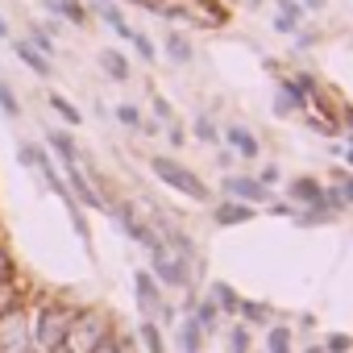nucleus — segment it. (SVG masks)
I'll return each mask as SVG.
<instances>
[{
  "label": "nucleus",
  "mask_w": 353,
  "mask_h": 353,
  "mask_svg": "<svg viewBox=\"0 0 353 353\" xmlns=\"http://www.w3.org/2000/svg\"><path fill=\"white\" fill-rule=\"evenodd\" d=\"M324 349H328V353H345V349H349V336H341V332H336V336H328V341H324Z\"/></svg>",
  "instance_id": "f704fd0d"
},
{
  "label": "nucleus",
  "mask_w": 353,
  "mask_h": 353,
  "mask_svg": "<svg viewBox=\"0 0 353 353\" xmlns=\"http://www.w3.org/2000/svg\"><path fill=\"white\" fill-rule=\"evenodd\" d=\"M112 332V320L100 312V307H79L75 312V324H71V332H67V345L75 349V353H88L100 336H108Z\"/></svg>",
  "instance_id": "39448f33"
},
{
  "label": "nucleus",
  "mask_w": 353,
  "mask_h": 353,
  "mask_svg": "<svg viewBox=\"0 0 353 353\" xmlns=\"http://www.w3.org/2000/svg\"><path fill=\"white\" fill-rule=\"evenodd\" d=\"M349 158H353V154H349Z\"/></svg>",
  "instance_id": "79ce46f5"
},
{
  "label": "nucleus",
  "mask_w": 353,
  "mask_h": 353,
  "mask_svg": "<svg viewBox=\"0 0 353 353\" xmlns=\"http://www.w3.org/2000/svg\"><path fill=\"white\" fill-rule=\"evenodd\" d=\"M46 353H75L71 345H59V349H46Z\"/></svg>",
  "instance_id": "4c0bfd02"
},
{
  "label": "nucleus",
  "mask_w": 353,
  "mask_h": 353,
  "mask_svg": "<svg viewBox=\"0 0 353 353\" xmlns=\"http://www.w3.org/2000/svg\"><path fill=\"white\" fill-rule=\"evenodd\" d=\"M166 50H170V59H174V63H188V59H192L188 38H179V34H170V38H166Z\"/></svg>",
  "instance_id": "cd10ccee"
},
{
  "label": "nucleus",
  "mask_w": 353,
  "mask_h": 353,
  "mask_svg": "<svg viewBox=\"0 0 353 353\" xmlns=\"http://www.w3.org/2000/svg\"><path fill=\"white\" fill-rule=\"evenodd\" d=\"M96 9H100V17H104V21H108V26H112L121 38H133V30H129V21L121 17V9H112L108 0H96Z\"/></svg>",
  "instance_id": "6ab92c4d"
},
{
  "label": "nucleus",
  "mask_w": 353,
  "mask_h": 353,
  "mask_svg": "<svg viewBox=\"0 0 353 353\" xmlns=\"http://www.w3.org/2000/svg\"><path fill=\"white\" fill-rule=\"evenodd\" d=\"M133 5H141V9H154V13H158V0H133Z\"/></svg>",
  "instance_id": "e433bc0d"
},
{
  "label": "nucleus",
  "mask_w": 353,
  "mask_h": 353,
  "mask_svg": "<svg viewBox=\"0 0 353 353\" xmlns=\"http://www.w3.org/2000/svg\"><path fill=\"white\" fill-rule=\"evenodd\" d=\"M46 150H54L63 166H75V162H79V145H75V137H71L67 129H50V133H46Z\"/></svg>",
  "instance_id": "1a4fd4ad"
},
{
  "label": "nucleus",
  "mask_w": 353,
  "mask_h": 353,
  "mask_svg": "<svg viewBox=\"0 0 353 353\" xmlns=\"http://www.w3.org/2000/svg\"><path fill=\"white\" fill-rule=\"evenodd\" d=\"M200 336H204V328L196 324V316H188V320L179 324V349H183V353H200Z\"/></svg>",
  "instance_id": "2eb2a0df"
},
{
  "label": "nucleus",
  "mask_w": 353,
  "mask_h": 353,
  "mask_svg": "<svg viewBox=\"0 0 353 353\" xmlns=\"http://www.w3.org/2000/svg\"><path fill=\"white\" fill-rule=\"evenodd\" d=\"M13 279H17V262H13V254L5 250V241H0V287L13 283Z\"/></svg>",
  "instance_id": "c85d7f7f"
},
{
  "label": "nucleus",
  "mask_w": 353,
  "mask_h": 353,
  "mask_svg": "<svg viewBox=\"0 0 353 353\" xmlns=\"http://www.w3.org/2000/svg\"><path fill=\"white\" fill-rule=\"evenodd\" d=\"M117 121L129 125V129H137V125H141V112H137L133 104H117Z\"/></svg>",
  "instance_id": "7c9ffc66"
},
{
  "label": "nucleus",
  "mask_w": 353,
  "mask_h": 353,
  "mask_svg": "<svg viewBox=\"0 0 353 353\" xmlns=\"http://www.w3.org/2000/svg\"><path fill=\"white\" fill-rule=\"evenodd\" d=\"M13 299H17V287H13V283H5V287H0V307L13 303Z\"/></svg>",
  "instance_id": "c9c22d12"
},
{
  "label": "nucleus",
  "mask_w": 353,
  "mask_h": 353,
  "mask_svg": "<svg viewBox=\"0 0 353 353\" xmlns=\"http://www.w3.org/2000/svg\"><path fill=\"white\" fill-rule=\"evenodd\" d=\"M303 5H307V9H320V5H324V0H303Z\"/></svg>",
  "instance_id": "ea45409f"
},
{
  "label": "nucleus",
  "mask_w": 353,
  "mask_h": 353,
  "mask_svg": "<svg viewBox=\"0 0 353 353\" xmlns=\"http://www.w3.org/2000/svg\"><path fill=\"white\" fill-rule=\"evenodd\" d=\"M196 133H200L204 141H216V129H212V121H208V117H200V121H196Z\"/></svg>",
  "instance_id": "72a5a7b5"
},
{
  "label": "nucleus",
  "mask_w": 353,
  "mask_h": 353,
  "mask_svg": "<svg viewBox=\"0 0 353 353\" xmlns=\"http://www.w3.org/2000/svg\"><path fill=\"white\" fill-rule=\"evenodd\" d=\"M0 38H9V21L5 17H0Z\"/></svg>",
  "instance_id": "58836bf2"
},
{
  "label": "nucleus",
  "mask_w": 353,
  "mask_h": 353,
  "mask_svg": "<svg viewBox=\"0 0 353 353\" xmlns=\"http://www.w3.org/2000/svg\"><path fill=\"white\" fill-rule=\"evenodd\" d=\"M150 170L158 174V179H162L166 188H174V192H179V196H188V200H200V204L208 200V188L196 179V174H192L183 162H174V158H162V154H158V158H150Z\"/></svg>",
  "instance_id": "20e7f679"
},
{
  "label": "nucleus",
  "mask_w": 353,
  "mask_h": 353,
  "mask_svg": "<svg viewBox=\"0 0 353 353\" xmlns=\"http://www.w3.org/2000/svg\"><path fill=\"white\" fill-rule=\"evenodd\" d=\"M50 158V150L46 145H38V141H21L17 145V162L21 166H30V170H42V162Z\"/></svg>",
  "instance_id": "ddd939ff"
},
{
  "label": "nucleus",
  "mask_w": 353,
  "mask_h": 353,
  "mask_svg": "<svg viewBox=\"0 0 353 353\" xmlns=\"http://www.w3.org/2000/svg\"><path fill=\"white\" fill-rule=\"evenodd\" d=\"M100 67H104L112 79H129V63H125V54H117V50H100Z\"/></svg>",
  "instance_id": "aec40b11"
},
{
  "label": "nucleus",
  "mask_w": 353,
  "mask_h": 353,
  "mask_svg": "<svg viewBox=\"0 0 353 353\" xmlns=\"http://www.w3.org/2000/svg\"><path fill=\"white\" fill-rule=\"evenodd\" d=\"M295 196L307 200V204H316V208H324V192H320L312 179H299V183H295Z\"/></svg>",
  "instance_id": "a878e982"
},
{
  "label": "nucleus",
  "mask_w": 353,
  "mask_h": 353,
  "mask_svg": "<svg viewBox=\"0 0 353 353\" xmlns=\"http://www.w3.org/2000/svg\"><path fill=\"white\" fill-rule=\"evenodd\" d=\"M0 112H5V117H21V100H17V92L5 79H0Z\"/></svg>",
  "instance_id": "5701e85b"
},
{
  "label": "nucleus",
  "mask_w": 353,
  "mask_h": 353,
  "mask_svg": "<svg viewBox=\"0 0 353 353\" xmlns=\"http://www.w3.org/2000/svg\"><path fill=\"white\" fill-rule=\"evenodd\" d=\"M254 216V208H245V204H225L221 212H216V225H241V221H250Z\"/></svg>",
  "instance_id": "4be33fe9"
},
{
  "label": "nucleus",
  "mask_w": 353,
  "mask_h": 353,
  "mask_svg": "<svg viewBox=\"0 0 353 353\" xmlns=\"http://www.w3.org/2000/svg\"><path fill=\"white\" fill-rule=\"evenodd\" d=\"M129 42H133V46H137V54H141V59H145V63H150V59H154V42H150V38H145V34H137V30H133V38H129Z\"/></svg>",
  "instance_id": "2f4dec72"
},
{
  "label": "nucleus",
  "mask_w": 353,
  "mask_h": 353,
  "mask_svg": "<svg viewBox=\"0 0 353 353\" xmlns=\"http://www.w3.org/2000/svg\"><path fill=\"white\" fill-rule=\"evenodd\" d=\"M229 145H233L241 158H254V154H258V141H254V133H250V129H241V125H233V129H229Z\"/></svg>",
  "instance_id": "dca6fc26"
},
{
  "label": "nucleus",
  "mask_w": 353,
  "mask_h": 353,
  "mask_svg": "<svg viewBox=\"0 0 353 353\" xmlns=\"http://www.w3.org/2000/svg\"><path fill=\"white\" fill-rule=\"evenodd\" d=\"M30 307L21 303V295L13 303L0 307V353H21L30 349Z\"/></svg>",
  "instance_id": "f03ea898"
},
{
  "label": "nucleus",
  "mask_w": 353,
  "mask_h": 353,
  "mask_svg": "<svg viewBox=\"0 0 353 353\" xmlns=\"http://www.w3.org/2000/svg\"><path fill=\"white\" fill-rule=\"evenodd\" d=\"M13 50H17V59H21V63H26V67H30L34 75H42V79L50 75V59H46L42 50H34V46L26 42V38H21V42H13Z\"/></svg>",
  "instance_id": "9d476101"
},
{
  "label": "nucleus",
  "mask_w": 353,
  "mask_h": 353,
  "mask_svg": "<svg viewBox=\"0 0 353 353\" xmlns=\"http://www.w3.org/2000/svg\"><path fill=\"white\" fill-rule=\"evenodd\" d=\"M212 303H216L221 312H237V307H241V295H237L229 283H212Z\"/></svg>",
  "instance_id": "a211bd4d"
},
{
  "label": "nucleus",
  "mask_w": 353,
  "mask_h": 353,
  "mask_svg": "<svg viewBox=\"0 0 353 353\" xmlns=\"http://www.w3.org/2000/svg\"><path fill=\"white\" fill-rule=\"evenodd\" d=\"M345 196H349V200H353V183H349V188H345Z\"/></svg>",
  "instance_id": "a19ab883"
},
{
  "label": "nucleus",
  "mask_w": 353,
  "mask_h": 353,
  "mask_svg": "<svg viewBox=\"0 0 353 353\" xmlns=\"http://www.w3.org/2000/svg\"><path fill=\"white\" fill-rule=\"evenodd\" d=\"M108 216L121 225V233L133 241V245H141V250H150L154 241H158V233H154V225H145L141 216H137V208L133 204H112L108 208Z\"/></svg>",
  "instance_id": "0eeeda50"
},
{
  "label": "nucleus",
  "mask_w": 353,
  "mask_h": 353,
  "mask_svg": "<svg viewBox=\"0 0 353 353\" xmlns=\"http://www.w3.org/2000/svg\"><path fill=\"white\" fill-rule=\"evenodd\" d=\"M88 353H133V341L121 336V332H108V336H100Z\"/></svg>",
  "instance_id": "f3484780"
},
{
  "label": "nucleus",
  "mask_w": 353,
  "mask_h": 353,
  "mask_svg": "<svg viewBox=\"0 0 353 353\" xmlns=\"http://www.w3.org/2000/svg\"><path fill=\"white\" fill-rule=\"evenodd\" d=\"M266 353H291V332H287V328H270Z\"/></svg>",
  "instance_id": "bb28decb"
},
{
  "label": "nucleus",
  "mask_w": 353,
  "mask_h": 353,
  "mask_svg": "<svg viewBox=\"0 0 353 353\" xmlns=\"http://www.w3.org/2000/svg\"><path fill=\"white\" fill-rule=\"evenodd\" d=\"M26 42H30V46H34V50H42V54H46V59H50V54H54V38H50V34H46V30H42V26H34V30H30V38H26Z\"/></svg>",
  "instance_id": "393cba45"
},
{
  "label": "nucleus",
  "mask_w": 353,
  "mask_h": 353,
  "mask_svg": "<svg viewBox=\"0 0 353 353\" xmlns=\"http://www.w3.org/2000/svg\"><path fill=\"white\" fill-rule=\"evenodd\" d=\"M188 270H192V262L179 250H170L162 237L150 245V274L158 279V287H188Z\"/></svg>",
  "instance_id": "7ed1b4c3"
},
{
  "label": "nucleus",
  "mask_w": 353,
  "mask_h": 353,
  "mask_svg": "<svg viewBox=\"0 0 353 353\" xmlns=\"http://www.w3.org/2000/svg\"><path fill=\"white\" fill-rule=\"evenodd\" d=\"M63 179H67V188H71V196L83 204V208H96V212H108V200L96 192V183H92V174H83L79 170V162L75 166H63Z\"/></svg>",
  "instance_id": "6e6552de"
},
{
  "label": "nucleus",
  "mask_w": 353,
  "mask_h": 353,
  "mask_svg": "<svg viewBox=\"0 0 353 353\" xmlns=\"http://www.w3.org/2000/svg\"><path fill=\"white\" fill-rule=\"evenodd\" d=\"M225 192H229V196H241V200H266V188L254 183V179H241V174H229V179H225Z\"/></svg>",
  "instance_id": "9b49d317"
},
{
  "label": "nucleus",
  "mask_w": 353,
  "mask_h": 353,
  "mask_svg": "<svg viewBox=\"0 0 353 353\" xmlns=\"http://www.w3.org/2000/svg\"><path fill=\"white\" fill-rule=\"evenodd\" d=\"M50 108H54V112H59V117H63L67 125H83V112H79V108H75V104H71L67 96H59V92H50Z\"/></svg>",
  "instance_id": "412c9836"
},
{
  "label": "nucleus",
  "mask_w": 353,
  "mask_h": 353,
  "mask_svg": "<svg viewBox=\"0 0 353 353\" xmlns=\"http://www.w3.org/2000/svg\"><path fill=\"white\" fill-rule=\"evenodd\" d=\"M237 312H241L245 320H266V307H262V303H241Z\"/></svg>",
  "instance_id": "473e14b6"
},
{
  "label": "nucleus",
  "mask_w": 353,
  "mask_h": 353,
  "mask_svg": "<svg viewBox=\"0 0 353 353\" xmlns=\"http://www.w3.org/2000/svg\"><path fill=\"white\" fill-rule=\"evenodd\" d=\"M216 312H221V307H216L212 299H204V303H196V312H192V316H196V324L208 332V328H216Z\"/></svg>",
  "instance_id": "b1692460"
},
{
  "label": "nucleus",
  "mask_w": 353,
  "mask_h": 353,
  "mask_svg": "<svg viewBox=\"0 0 353 353\" xmlns=\"http://www.w3.org/2000/svg\"><path fill=\"white\" fill-rule=\"evenodd\" d=\"M46 9L59 13V17H67L71 26H83V21H88V9L79 5V0H46Z\"/></svg>",
  "instance_id": "f8f14e48"
},
{
  "label": "nucleus",
  "mask_w": 353,
  "mask_h": 353,
  "mask_svg": "<svg viewBox=\"0 0 353 353\" xmlns=\"http://www.w3.org/2000/svg\"><path fill=\"white\" fill-rule=\"evenodd\" d=\"M229 353H250V328L245 324H237L229 332Z\"/></svg>",
  "instance_id": "c756f323"
},
{
  "label": "nucleus",
  "mask_w": 353,
  "mask_h": 353,
  "mask_svg": "<svg viewBox=\"0 0 353 353\" xmlns=\"http://www.w3.org/2000/svg\"><path fill=\"white\" fill-rule=\"evenodd\" d=\"M137 341H141V349H145V353H166L158 320H141V328H137Z\"/></svg>",
  "instance_id": "4468645a"
},
{
  "label": "nucleus",
  "mask_w": 353,
  "mask_h": 353,
  "mask_svg": "<svg viewBox=\"0 0 353 353\" xmlns=\"http://www.w3.org/2000/svg\"><path fill=\"white\" fill-rule=\"evenodd\" d=\"M75 312L79 307L67 303V299H38V307H30V341H34V349L46 353V349L67 345V332L75 324Z\"/></svg>",
  "instance_id": "f257e3e1"
},
{
  "label": "nucleus",
  "mask_w": 353,
  "mask_h": 353,
  "mask_svg": "<svg viewBox=\"0 0 353 353\" xmlns=\"http://www.w3.org/2000/svg\"><path fill=\"white\" fill-rule=\"evenodd\" d=\"M133 299H137V307H141L145 320H166V324L174 320V312L162 299V287H158V279L150 270H133Z\"/></svg>",
  "instance_id": "423d86ee"
}]
</instances>
